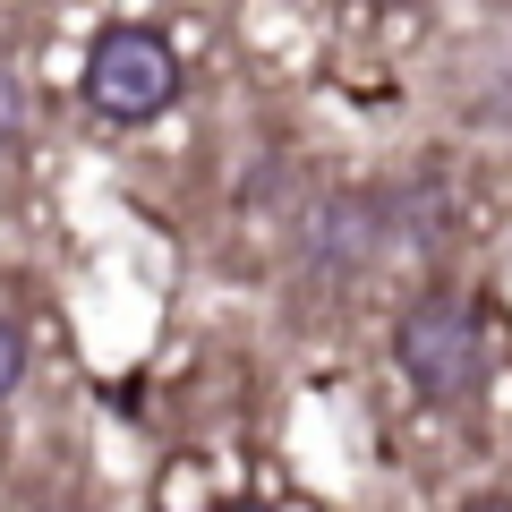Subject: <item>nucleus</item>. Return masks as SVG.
<instances>
[{"mask_svg": "<svg viewBox=\"0 0 512 512\" xmlns=\"http://www.w3.org/2000/svg\"><path fill=\"white\" fill-rule=\"evenodd\" d=\"M43 512H86V504H43Z\"/></svg>", "mask_w": 512, "mask_h": 512, "instance_id": "obj_8", "label": "nucleus"}, {"mask_svg": "<svg viewBox=\"0 0 512 512\" xmlns=\"http://www.w3.org/2000/svg\"><path fill=\"white\" fill-rule=\"evenodd\" d=\"M86 103L103 120L137 128V120H163L180 103V52H171L154 26H103L86 52Z\"/></svg>", "mask_w": 512, "mask_h": 512, "instance_id": "obj_2", "label": "nucleus"}, {"mask_svg": "<svg viewBox=\"0 0 512 512\" xmlns=\"http://www.w3.org/2000/svg\"><path fill=\"white\" fill-rule=\"evenodd\" d=\"M18 137H26V94H18V77L0 69V154H18Z\"/></svg>", "mask_w": 512, "mask_h": 512, "instance_id": "obj_4", "label": "nucleus"}, {"mask_svg": "<svg viewBox=\"0 0 512 512\" xmlns=\"http://www.w3.org/2000/svg\"><path fill=\"white\" fill-rule=\"evenodd\" d=\"M299 248H308V274L316 282H350L367 256L384 248V214L367 197H333V205L308 214V239H299Z\"/></svg>", "mask_w": 512, "mask_h": 512, "instance_id": "obj_3", "label": "nucleus"}, {"mask_svg": "<svg viewBox=\"0 0 512 512\" xmlns=\"http://www.w3.org/2000/svg\"><path fill=\"white\" fill-rule=\"evenodd\" d=\"M222 512H265V504H222Z\"/></svg>", "mask_w": 512, "mask_h": 512, "instance_id": "obj_7", "label": "nucleus"}, {"mask_svg": "<svg viewBox=\"0 0 512 512\" xmlns=\"http://www.w3.org/2000/svg\"><path fill=\"white\" fill-rule=\"evenodd\" d=\"M461 512H512V504H504V495H478V504H461Z\"/></svg>", "mask_w": 512, "mask_h": 512, "instance_id": "obj_6", "label": "nucleus"}, {"mask_svg": "<svg viewBox=\"0 0 512 512\" xmlns=\"http://www.w3.org/2000/svg\"><path fill=\"white\" fill-rule=\"evenodd\" d=\"M18 384H26V333H18V325H0V402H9Z\"/></svg>", "mask_w": 512, "mask_h": 512, "instance_id": "obj_5", "label": "nucleus"}, {"mask_svg": "<svg viewBox=\"0 0 512 512\" xmlns=\"http://www.w3.org/2000/svg\"><path fill=\"white\" fill-rule=\"evenodd\" d=\"M393 359L427 402H470L487 384V316L461 291H419L393 325Z\"/></svg>", "mask_w": 512, "mask_h": 512, "instance_id": "obj_1", "label": "nucleus"}]
</instances>
